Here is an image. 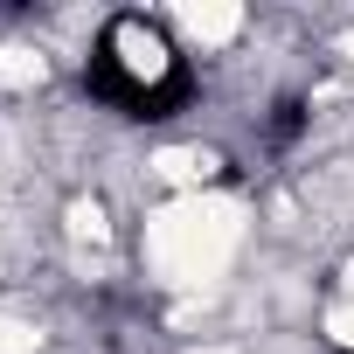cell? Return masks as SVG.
<instances>
[{"label":"cell","instance_id":"obj_1","mask_svg":"<svg viewBox=\"0 0 354 354\" xmlns=\"http://www.w3.org/2000/svg\"><path fill=\"white\" fill-rule=\"evenodd\" d=\"M243 236H250V209L230 202L223 188L216 195H167L160 209H146L139 264L167 292H202L236 264Z\"/></svg>","mask_w":354,"mask_h":354}]
</instances>
